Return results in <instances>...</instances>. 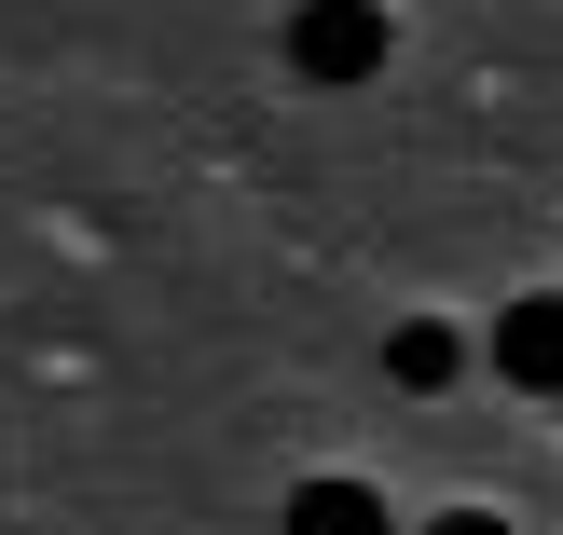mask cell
<instances>
[{"mask_svg": "<svg viewBox=\"0 0 563 535\" xmlns=\"http://www.w3.org/2000/svg\"><path fill=\"white\" fill-rule=\"evenodd\" d=\"M495 371H509V384H537V399H563V289L495 316Z\"/></svg>", "mask_w": 563, "mask_h": 535, "instance_id": "7a4b0ae2", "label": "cell"}, {"mask_svg": "<svg viewBox=\"0 0 563 535\" xmlns=\"http://www.w3.org/2000/svg\"><path fill=\"white\" fill-rule=\"evenodd\" d=\"M427 535H509V522H495V509H440Z\"/></svg>", "mask_w": 563, "mask_h": 535, "instance_id": "5b68a950", "label": "cell"}, {"mask_svg": "<svg viewBox=\"0 0 563 535\" xmlns=\"http://www.w3.org/2000/svg\"><path fill=\"white\" fill-rule=\"evenodd\" d=\"M275 55H289L317 97H344V82H372L385 55H399V14H385V0H289V42Z\"/></svg>", "mask_w": 563, "mask_h": 535, "instance_id": "6da1fadb", "label": "cell"}, {"mask_svg": "<svg viewBox=\"0 0 563 535\" xmlns=\"http://www.w3.org/2000/svg\"><path fill=\"white\" fill-rule=\"evenodd\" d=\"M385 371H399V384H454V371H467V344H454L440 316H412V330H385Z\"/></svg>", "mask_w": 563, "mask_h": 535, "instance_id": "277c9868", "label": "cell"}, {"mask_svg": "<svg viewBox=\"0 0 563 535\" xmlns=\"http://www.w3.org/2000/svg\"><path fill=\"white\" fill-rule=\"evenodd\" d=\"M275 535H399V522H385L372 481H302L289 509H275Z\"/></svg>", "mask_w": 563, "mask_h": 535, "instance_id": "3957f363", "label": "cell"}]
</instances>
